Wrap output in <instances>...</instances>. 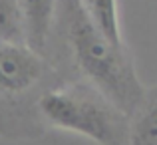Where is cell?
<instances>
[{
    "label": "cell",
    "instance_id": "cell-3",
    "mask_svg": "<svg viewBox=\"0 0 157 145\" xmlns=\"http://www.w3.org/2000/svg\"><path fill=\"white\" fill-rule=\"evenodd\" d=\"M44 123L74 131L98 145H127L129 119L88 82L56 86L38 101Z\"/></svg>",
    "mask_w": 157,
    "mask_h": 145
},
{
    "label": "cell",
    "instance_id": "cell-4",
    "mask_svg": "<svg viewBox=\"0 0 157 145\" xmlns=\"http://www.w3.org/2000/svg\"><path fill=\"white\" fill-rule=\"evenodd\" d=\"M24 22V40L32 52L44 56L56 24L60 0H18Z\"/></svg>",
    "mask_w": 157,
    "mask_h": 145
},
{
    "label": "cell",
    "instance_id": "cell-6",
    "mask_svg": "<svg viewBox=\"0 0 157 145\" xmlns=\"http://www.w3.org/2000/svg\"><path fill=\"white\" fill-rule=\"evenodd\" d=\"M82 10L88 14L94 26L109 40L111 44H123L121 28H119V14H117V0H82Z\"/></svg>",
    "mask_w": 157,
    "mask_h": 145
},
{
    "label": "cell",
    "instance_id": "cell-2",
    "mask_svg": "<svg viewBox=\"0 0 157 145\" xmlns=\"http://www.w3.org/2000/svg\"><path fill=\"white\" fill-rule=\"evenodd\" d=\"M60 86L56 68L28 46H0V133L8 137H38L44 119L38 101Z\"/></svg>",
    "mask_w": 157,
    "mask_h": 145
},
{
    "label": "cell",
    "instance_id": "cell-5",
    "mask_svg": "<svg viewBox=\"0 0 157 145\" xmlns=\"http://www.w3.org/2000/svg\"><path fill=\"white\" fill-rule=\"evenodd\" d=\"M127 145H157V86L145 90V96L129 115Z\"/></svg>",
    "mask_w": 157,
    "mask_h": 145
},
{
    "label": "cell",
    "instance_id": "cell-7",
    "mask_svg": "<svg viewBox=\"0 0 157 145\" xmlns=\"http://www.w3.org/2000/svg\"><path fill=\"white\" fill-rule=\"evenodd\" d=\"M0 46H26L18 0H0Z\"/></svg>",
    "mask_w": 157,
    "mask_h": 145
},
{
    "label": "cell",
    "instance_id": "cell-1",
    "mask_svg": "<svg viewBox=\"0 0 157 145\" xmlns=\"http://www.w3.org/2000/svg\"><path fill=\"white\" fill-rule=\"evenodd\" d=\"M64 30L74 64L86 82L129 119L147 88L137 78L125 44H111L94 26L82 6L64 20Z\"/></svg>",
    "mask_w": 157,
    "mask_h": 145
},
{
    "label": "cell",
    "instance_id": "cell-8",
    "mask_svg": "<svg viewBox=\"0 0 157 145\" xmlns=\"http://www.w3.org/2000/svg\"><path fill=\"white\" fill-rule=\"evenodd\" d=\"M80 2L82 0H60V8H58V14H60L62 22L72 14L76 8H80Z\"/></svg>",
    "mask_w": 157,
    "mask_h": 145
}]
</instances>
